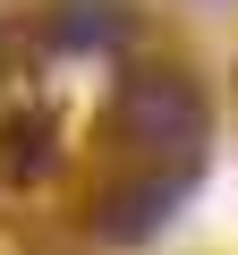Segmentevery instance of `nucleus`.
<instances>
[{"mask_svg":"<svg viewBox=\"0 0 238 255\" xmlns=\"http://www.w3.org/2000/svg\"><path fill=\"white\" fill-rule=\"evenodd\" d=\"M170 204H179L170 179H128V187H111V196H102V238H153V230L170 221Z\"/></svg>","mask_w":238,"mask_h":255,"instance_id":"obj_2","label":"nucleus"},{"mask_svg":"<svg viewBox=\"0 0 238 255\" xmlns=\"http://www.w3.org/2000/svg\"><path fill=\"white\" fill-rule=\"evenodd\" d=\"M111 34H119L111 9H68V17H60V43H77V51H85V43H111Z\"/></svg>","mask_w":238,"mask_h":255,"instance_id":"obj_3","label":"nucleus"},{"mask_svg":"<svg viewBox=\"0 0 238 255\" xmlns=\"http://www.w3.org/2000/svg\"><path fill=\"white\" fill-rule=\"evenodd\" d=\"M119 128H128L136 145H170V153H187L196 136H204V102H196V85L187 77H128L119 85Z\"/></svg>","mask_w":238,"mask_h":255,"instance_id":"obj_1","label":"nucleus"},{"mask_svg":"<svg viewBox=\"0 0 238 255\" xmlns=\"http://www.w3.org/2000/svg\"><path fill=\"white\" fill-rule=\"evenodd\" d=\"M0 145H9L0 162H9L17 179H26V170H43V128H9V136H0Z\"/></svg>","mask_w":238,"mask_h":255,"instance_id":"obj_4","label":"nucleus"}]
</instances>
